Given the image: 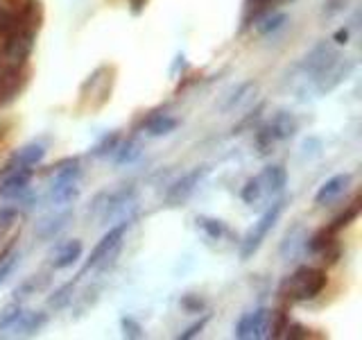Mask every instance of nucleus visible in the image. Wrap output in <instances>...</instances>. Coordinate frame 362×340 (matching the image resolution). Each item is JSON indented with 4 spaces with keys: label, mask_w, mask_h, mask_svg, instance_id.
<instances>
[{
    "label": "nucleus",
    "mask_w": 362,
    "mask_h": 340,
    "mask_svg": "<svg viewBox=\"0 0 362 340\" xmlns=\"http://www.w3.org/2000/svg\"><path fill=\"white\" fill-rule=\"evenodd\" d=\"M326 288V270L301 266L281 281L279 295L290 302H310Z\"/></svg>",
    "instance_id": "1"
},
{
    "label": "nucleus",
    "mask_w": 362,
    "mask_h": 340,
    "mask_svg": "<svg viewBox=\"0 0 362 340\" xmlns=\"http://www.w3.org/2000/svg\"><path fill=\"white\" fill-rule=\"evenodd\" d=\"M79 179H82V166L79 159H66L54 168L50 181V202L54 207L73 204L79 196Z\"/></svg>",
    "instance_id": "2"
},
{
    "label": "nucleus",
    "mask_w": 362,
    "mask_h": 340,
    "mask_svg": "<svg viewBox=\"0 0 362 340\" xmlns=\"http://www.w3.org/2000/svg\"><path fill=\"white\" fill-rule=\"evenodd\" d=\"M299 130V120L294 118V113L290 111H276L263 128H258L256 132V147L260 154H269L272 147L281 141L292 139Z\"/></svg>",
    "instance_id": "3"
},
{
    "label": "nucleus",
    "mask_w": 362,
    "mask_h": 340,
    "mask_svg": "<svg viewBox=\"0 0 362 340\" xmlns=\"http://www.w3.org/2000/svg\"><path fill=\"white\" fill-rule=\"evenodd\" d=\"M283 209H286V200H274L269 204V207L265 209V213L260 215L258 222H254L252 230L247 232V236L243 238V245H240V259L247 261V259H252L256 252H258V247L263 245V241L267 238V234L274 230V225L279 222L281 218V213Z\"/></svg>",
    "instance_id": "4"
},
{
    "label": "nucleus",
    "mask_w": 362,
    "mask_h": 340,
    "mask_svg": "<svg viewBox=\"0 0 362 340\" xmlns=\"http://www.w3.org/2000/svg\"><path fill=\"white\" fill-rule=\"evenodd\" d=\"M134 200H136V188L134 186H122L118 191H107V193H100L95 198L93 207H90L88 213L100 215V220H111V218H118L129 207H134Z\"/></svg>",
    "instance_id": "5"
},
{
    "label": "nucleus",
    "mask_w": 362,
    "mask_h": 340,
    "mask_svg": "<svg viewBox=\"0 0 362 340\" xmlns=\"http://www.w3.org/2000/svg\"><path fill=\"white\" fill-rule=\"evenodd\" d=\"M129 225H132V218L120 220L118 225H113L111 230L100 238L98 245L93 247V252H90L88 261H86L84 272L90 270V268H98L100 264H105V261L111 259V256H116L118 247L122 243V238H124V234H127V230H129Z\"/></svg>",
    "instance_id": "6"
},
{
    "label": "nucleus",
    "mask_w": 362,
    "mask_h": 340,
    "mask_svg": "<svg viewBox=\"0 0 362 340\" xmlns=\"http://www.w3.org/2000/svg\"><path fill=\"white\" fill-rule=\"evenodd\" d=\"M30 64L0 68V109L11 105L30 82Z\"/></svg>",
    "instance_id": "7"
},
{
    "label": "nucleus",
    "mask_w": 362,
    "mask_h": 340,
    "mask_svg": "<svg viewBox=\"0 0 362 340\" xmlns=\"http://www.w3.org/2000/svg\"><path fill=\"white\" fill-rule=\"evenodd\" d=\"M206 173H209L206 166H197V168H192L190 173H186L184 177H179L165 193L168 207H181V204H184L192 196V193H195V188L202 184V179L206 177Z\"/></svg>",
    "instance_id": "8"
},
{
    "label": "nucleus",
    "mask_w": 362,
    "mask_h": 340,
    "mask_svg": "<svg viewBox=\"0 0 362 340\" xmlns=\"http://www.w3.org/2000/svg\"><path fill=\"white\" fill-rule=\"evenodd\" d=\"M269 311L267 309H254L245 313L240 320H238L235 329H233V336L240 338V340H258V338H265L269 336Z\"/></svg>",
    "instance_id": "9"
},
{
    "label": "nucleus",
    "mask_w": 362,
    "mask_h": 340,
    "mask_svg": "<svg viewBox=\"0 0 362 340\" xmlns=\"http://www.w3.org/2000/svg\"><path fill=\"white\" fill-rule=\"evenodd\" d=\"M32 179L30 168H11L5 173V179L0 181V198L5 200H21L28 193Z\"/></svg>",
    "instance_id": "10"
},
{
    "label": "nucleus",
    "mask_w": 362,
    "mask_h": 340,
    "mask_svg": "<svg viewBox=\"0 0 362 340\" xmlns=\"http://www.w3.org/2000/svg\"><path fill=\"white\" fill-rule=\"evenodd\" d=\"M349 184H351V175L349 173L331 177V179L324 181V184L320 186V191H317L315 204H331V202L339 200L346 193Z\"/></svg>",
    "instance_id": "11"
},
{
    "label": "nucleus",
    "mask_w": 362,
    "mask_h": 340,
    "mask_svg": "<svg viewBox=\"0 0 362 340\" xmlns=\"http://www.w3.org/2000/svg\"><path fill=\"white\" fill-rule=\"evenodd\" d=\"M258 181H260V188H263V198L265 196H279V193L286 188L288 184V173H286V168L283 166H267L263 173L256 175Z\"/></svg>",
    "instance_id": "12"
},
{
    "label": "nucleus",
    "mask_w": 362,
    "mask_h": 340,
    "mask_svg": "<svg viewBox=\"0 0 362 340\" xmlns=\"http://www.w3.org/2000/svg\"><path fill=\"white\" fill-rule=\"evenodd\" d=\"M45 157V145L43 143H30L9 159V164L5 166V173L11 168H37Z\"/></svg>",
    "instance_id": "13"
},
{
    "label": "nucleus",
    "mask_w": 362,
    "mask_h": 340,
    "mask_svg": "<svg viewBox=\"0 0 362 340\" xmlns=\"http://www.w3.org/2000/svg\"><path fill=\"white\" fill-rule=\"evenodd\" d=\"M177 125L179 120L170 113H152V116H147V120H143V130L147 132V136H165L175 132Z\"/></svg>",
    "instance_id": "14"
},
{
    "label": "nucleus",
    "mask_w": 362,
    "mask_h": 340,
    "mask_svg": "<svg viewBox=\"0 0 362 340\" xmlns=\"http://www.w3.org/2000/svg\"><path fill=\"white\" fill-rule=\"evenodd\" d=\"M45 322H48V315H45V313H41V311H23L11 329H14L16 334L32 336V334H37L39 329H43Z\"/></svg>",
    "instance_id": "15"
},
{
    "label": "nucleus",
    "mask_w": 362,
    "mask_h": 340,
    "mask_svg": "<svg viewBox=\"0 0 362 340\" xmlns=\"http://www.w3.org/2000/svg\"><path fill=\"white\" fill-rule=\"evenodd\" d=\"M82 241H77V238H73V241H68L66 245L59 247V252H57L54 261H52V268L54 270H66L71 268L73 264H77V259L82 256Z\"/></svg>",
    "instance_id": "16"
},
{
    "label": "nucleus",
    "mask_w": 362,
    "mask_h": 340,
    "mask_svg": "<svg viewBox=\"0 0 362 340\" xmlns=\"http://www.w3.org/2000/svg\"><path fill=\"white\" fill-rule=\"evenodd\" d=\"M48 281H50L48 275H32L25 281H21L14 288V302H25L28 298H32V295H37L39 290L48 286Z\"/></svg>",
    "instance_id": "17"
},
{
    "label": "nucleus",
    "mask_w": 362,
    "mask_h": 340,
    "mask_svg": "<svg viewBox=\"0 0 362 340\" xmlns=\"http://www.w3.org/2000/svg\"><path fill=\"white\" fill-rule=\"evenodd\" d=\"M256 94V84L254 82H245L238 86V91H233L231 98L224 102V107L222 111H235V109H240L243 105H247L249 100H252V96Z\"/></svg>",
    "instance_id": "18"
},
{
    "label": "nucleus",
    "mask_w": 362,
    "mask_h": 340,
    "mask_svg": "<svg viewBox=\"0 0 362 340\" xmlns=\"http://www.w3.org/2000/svg\"><path fill=\"white\" fill-rule=\"evenodd\" d=\"M68 220H71V213H59V215H54V218H48V220H43L39 225V236L43 238V241H50L52 236L59 234L64 227L68 225Z\"/></svg>",
    "instance_id": "19"
},
{
    "label": "nucleus",
    "mask_w": 362,
    "mask_h": 340,
    "mask_svg": "<svg viewBox=\"0 0 362 340\" xmlns=\"http://www.w3.org/2000/svg\"><path fill=\"white\" fill-rule=\"evenodd\" d=\"M116 164L118 166H124V164H132V162H136L139 159V154H141V145L136 143V141H132V139H127V141H122L118 147H116Z\"/></svg>",
    "instance_id": "20"
},
{
    "label": "nucleus",
    "mask_w": 362,
    "mask_h": 340,
    "mask_svg": "<svg viewBox=\"0 0 362 340\" xmlns=\"http://www.w3.org/2000/svg\"><path fill=\"white\" fill-rule=\"evenodd\" d=\"M75 286H77V279H73V281H68V283H64L62 288H57L54 290V295L48 300V306L50 309H54V311H59V309H64V306L73 300V293H75Z\"/></svg>",
    "instance_id": "21"
},
{
    "label": "nucleus",
    "mask_w": 362,
    "mask_h": 340,
    "mask_svg": "<svg viewBox=\"0 0 362 340\" xmlns=\"http://www.w3.org/2000/svg\"><path fill=\"white\" fill-rule=\"evenodd\" d=\"M118 145H120V134L118 132H111V134L102 136V139L93 145L90 154H93V157H109V154L116 152Z\"/></svg>",
    "instance_id": "22"
},
{
    "label": "nucleus",
    "mask_w": 362,
    "mask_h": 340,
    "mask_svg": "<svg viewBox=\"0 0 362 340\" xmlns=\"http://www.w3.org/2000/svg\"><path fill=\"white\" fill-rule=\"evenodd\" d=\"M197 227L211 238V241H220V238L226 234V225H224L222 220L206 218V215H202V218H197Z\"/></svg>",
    "instance_id": "23"
},
{
    "label": "nucleus",
    "mask_w": 362,
    "mask_h": 340,
    "mask_svg": "<svg viewBox=\"0 0 362 340\" xmlns=\"http://www.w3.org/2000/svg\"><path fill=\"white\" fill-rule=\"evenodd\" d=\"M288 23V14L286 11H274L272 16H267V18H263L258 23V32L260 34H272V32H276V30H281L283 26Z\"/></svg>",
    "instance_id": "24"
},
{
    "label": "nucleus",
    "mask_w": 362,
    "mask_h": 340,
    "mask_svg": "<svg viewBox=\"0 0 362 340\" xmlns=\"http://www.w3.org/2000/svg\"><path fill=\"white\" fill-rule=\"evenodd\" d=\"M358 213H360V204L358 202H354V207H349L346 209V213H342V215H337V218L326 227L328 232H333V234H337L339 230H344L346 225H351L356 218H358Z\"/></svg>",
    "instance_id": "25"
},
{
    "label": "nucleus",
    "mask_w": 362,
    "mask_h": 340,
    "mask_svg": "<svg viewBox=\"0 0 362 340\" xmlns=\"http://www.w3.org/2000/svg\"><path fill=\"white\" fill-rule=\"evenodd\" d=\"M21 313H23L21 302H11L9 306H5L3 313H0V332H5V329L14 327V322L21 317Z\"/></svg>",
    "instance_id": "26"
},
{
    "label": "nucleus",
    "mask_w": 362,
    "mask_h": 340,
    "mask_svg": "<svg viewBox=\"0 0 362 340\" xmlns=\"http://www.w3.org/2000/svg\"><path fill=\"white\" fill-rule=\"evenodd\" d=\"M240 198H243L245 204H256L260 198H263V188H260L258 177H252L247 181V184L243 186V191H240Z\"/></svg>",
    "instance_id": "27"
},
{
    "label": "nucleus",
    "mask_w": 362,
    "mask_h": 340,
    "mask_svg": "<svg viewBox=\"0 0 362 340\" xmlns=\"http://www.w3.org/2000/svg\"><path fill=\"white\" fill-rule=\"evenodd\" d=\"M16 21H18V14H14V11H9L5 7H0V34H3V37L16 28Z\"/></svg>",
    "instance_id": "28"
},
{
    "label": "nucleus",
    "mask_w": 362,
    "mask_h": 340,
    "mask_svg": "<svg viewBox=\"0 0 362 340\" xmlns=\"http://www.w3.org/2000/svg\"><path fill=\"white\" fill-rule=\"evenodd\" d=\"M120 327H122V336L124 338H143V327L136 322L134 317H122Z\"/></svg>",
    "instance_id": "29"
},
{
    "label": "nucleus",
    "mask_w": 362,
    "mask_h": 340,
    "mask_svg": "<svg viewBox=\"0 0 362 340\" xmlns=\"http://www.w3.org/2000/svg\"><path fill=\"white\" fill-rule=\"evenodd\" d=\"M16 261H18V254H16V252L7 254L3 261H0V283H3V281L11 275V270H14Z\"/></svg>",
    "instance_id": "30"
},
{
    "label": "nucleus",
    "mask_w": 362,
    "mask_h": 340,
    "mask_svg": "<svg viewBox=\"0 0 362 340\" xmlns=\"http://www.w3.org/2000/svg\"><path fill=\"white\" fill-rule=\"evenodd\" d=\"M211 320V315H204L199 322H195V324H190L184 334H179V340H190V338H195V336H199L202 332H204V327H206V322Z\"/></svg>",
    "instance_id": "31"
},
{
    "label": "nucleus",
    "mask_w": 362,
    "mask_h": 340,
    "mask_svg": "<svg viewBox=\"0 0 362 340\" xmlns=\"http://www.w3.org/2000/svg\"><path fill=\"white\" fill-rule=\"evenodd\" d=\"M181 306H184L188 313H199L204 309V300L197 298V295H186V298L181 300Z\"/></svg>",
    "instance_id": "32"
},
{
    "label": "nucleus",
    "mask_w": 362,
    "mask_h": 340,
    "mask_svg": "<svg viewBox=\"0 0 362 340\" xmlns=\"http://www.w3.org/2000/svg\"><path fill=\"white\" fill-rule=\"evenodd\" d=\"M335 41H337V43H346V41H349V30H346V28L337 30V32H335Z\"/></svg>",
    "instance_id": "33"
},
{
    "label": "nucleus",
    "mask_w": 362,
    "mask_h": 340,
    "mask_svg": "<svg viewBox=\"0 0 362 340\" xmlns=\"http://www.w3.org/2000/svg\"><path fill=\"white\" fill-rule=\"evenodd\" d=\"M254 3H256V7H260V5H265L267 0H254Z\"/></svg>",
    "instance_id": "34"
}]
</instances>
